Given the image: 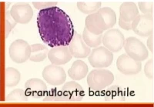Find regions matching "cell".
Here are the masks:
<instances>
[{
  "mask_svg": "<svg viewBox=\"0 0 154 107\" xmlns=\"http://www.w3.org/2000/svg\"><path fill=\"white\" fill-rule=\"evenodd\" d=\"M116 23V12L111 8L103 7L86 17L85 28L95 35H100L106 30L113 27Z\"/></svg>",
  "mask_w": 154,
  "mask_h": 107,
  "instance_id": "obj_2",
  "label": "cell"
},
{
  "mask_svg": "<svg viewBox=\"0 0 154 107\" xmlns=\"http://www.w3.org/2000/svg\"><path fill=\"white\" fill-rule=\"evenodd\" d=\"M5 85L8 87L17 86L20 80V72L16 69L9 67L5 69Z\"/></svg>",
  "mask_w": 154,
  "mask_h": 107,
  "instance_id": "obj_22",
  "label": "cell"
},
{
  "mask_svg": "<svg viewBox=\"0 0 154 107\" xmlns=\"http://www.w3.org/2000/svg\"><path fill=\"white\" fill-rule=\"evenodd\" d=\"M123 47L126 55L137 61H143L149 55L145 45L136 37H129L125 39Z\"/></svg>",
  "mask_w": 154,
  "mask_h": 107,
  "instance_id": "obj_4",
  "label": "cell"
},
{
  "mask_svg": "<svg viewBox=\"0 0 154 107\" xmlns=\"http://www.w3.org/2000/svg\"><path fill=\"white\" fill-rule=\"evenodd\" d=\"M5 20H6V36H7V35H9V32H11V30L14 28L16 23L14 21V20L12 19L9 12H7V13H6V18H5Z\"/></svg>",
  "mask_w": 154,
  "mask_h": 107,
  "instance_id": "obj_28",
  "label": "cell"
},
{
  "mask_svg": "<svg viewBox=\"0 0 154 107\" xmlns=\"http://www.w3.org/2000/svg\"><path fill=\"white\" fill-rule=\"evenodd\" d=\"M132 29L140 36H149L153 34L154 20L152 15H139L132 23Z\"/></svg>",
  "mask_w": 154,
  "mask_h": 107,
  "instance_id": "obj_8",
  "label": "cell"
},
{
  "mask_svg": "<svg viewBox=\"0 0 154 107\" xmlns=\"http://www.w3.org/2000/svg\"><path fill=\"white\" fill-rule=\"evenodd\" d=\"M61 91L66 102H79L85 96L82 86L74 81L66 83Z\"/></svg>",
  "mask_w": 154,
  "mask_h": 107,
  "instance_id": "obj_13",
  "label": "cell"
},
{
  "mask_svg": "<svg viewBox=\"0 0 154 107\" xmlns=\"http://www.w3.org/2000/svg\"><path fill=\"white\" fill-rule=\"evenodd\" d=\"M140 11L145 15H152L154 10L153 1H140L139 2Z\"/></svg>",
  "mask_w": 154,
  "mask_h": 107,
  "instance_id": "obj_25",
  "label": "cell"
},
{
  "mask_svg": "<svg viewBox=\"0 0 154 107\" xmlns=\"http://www.w3.org/2000/svg\"><path fill=\"white\" fill-rule=\"evenodd\" d=\"M48 58L53 65L60 66L67 63L72 59L68 46H56L48 53Z\"/></svg>",
  "mask_w": 154,
  "mask_h": 107,
  "instance_id": "obj_14",
  "label": "cell"
},
{
  "mask_svg": "<svg viewBox=\"0 0 154 107\" xmlns=\"http://www.w3.org/2000/svg\"><path fill=\"white\" fill-rule=\"evenodd\" d=\"M106 101L109 102H121L125 99L124 92L119 86H112L106 92Z\"/></svg>",
  "mask_w": 154,
  "mask_h": 107,
  "instance_id": "obj_21",
  "label": "cell"
},
{
  "mask_svg": "<svg viewBox=\"0 0 154 107\" xmlns=\"http://www.w3.org/2000/svg\"><path fill=\"white\" fill-rule=\"evenodd\" d=\"M102 42L104 47L112 53H118L124 46L125 38L122 32L117 29L107 30L103 35Z\"/></svg>",
  "mask_w": 154,
  "mask_h": 107,
  "instance_id": "obj_6",
  "label": "cell"
},
{
  "mask_svg": "<svg viewBox=\"0 0 154 107\" xmlns=\"http://www.w3.org/2000/svg\"><path fill=\"white\" fill-rule=\"evenodd\" d=\"M147 46L149 50H151L152 53H153V34L149 36V39L147 40Z\"/></svg>",
  "mask_w": 154,
  "mask_h": 107,
  "instance_id": "obj_29",
  "label": "cell"
},
{
  "mask_svg": "<svg viewBox=\"0 0 154 107\" xmlns=\"http://www.w3.org/2000/svg\"><path fill=\"white\" fill-rule=\"evenodd\" d=\"M16 23L26 24L29 23L33 16V11L29 4L26 2H19L12 5L9 12Z\"/></svg>",
  "mask_w": 154,
  "mask_h": 107,
  "instance_id": "obj_9",
  "label": "cell"
},
{
  "mask_svg": "<svg viewBox=\"0 0 154 107\" xmlns=\"http://www.w3.org/2000/svg\"><path fill=\"white\" fill-rule=\"evenodd\" d=\"M26 94L35 99H40L46 96L47 86L39 79H30L25 84Z\"/></svg>",
  "mask_w": 154,
  "mask_h": 107,
  "instance_id": "obj_15",
  "label": "cell"
},
{
  "mask_svg": "<svg viewBox=\"0 0 154 107\" xmlns=\"http://www.w3.org/2000/svg\"><path fill=\"white\" fill-rule=\"evenodd\" d=\"M139 16L137 5L133 2H124L119 8V20L123 23L132 24L133 20Z\"/></svg>",
  "mask_w": 154,
  "mask_h": 107,
  "instance_id": "obj_16",
  "label": "cell"
},
{
  "mask_svg": "<svg viewBox=\"0 0 154 107\" xmlns=\"http://www.w3.org/2000/svg\"><path fill=\"white\" fill-rule=\"evenodd\" d=\"M154 62L153 60H150L144 67V73L149 79H152L154 76Z\"/></svg>",
  "mask_w": 154,
  "mask_h": 107,
  "instance_id": "obj_27",
  "label": "cell"
},
{
  "mask_svg": "<svg viewBox=\"0 0 154 107\" xmlns=\"http://www.w3.org/2000/svg\"><path fill=\"white\" fill-rule=\"evenodd\" d=\"M29 97L26 94V92L21 89H17L8 94L6 101L8 102H27Z\"/></svg>",
  "mask_w": 154,
  "mask_h": 107,
  "instance_id": "obj_24",
  "label": "cell"
},
{
  "mask_svg": "<svg viewBox=\"0 0 154 107\" xmlns=\"http://www.w3.org/2000/svg\"><path fill=\"white\" fill-rule=\"evenodd\" d=\"M114 75L107 69H94L89 72L87 76V83L89 89L94 91H101L112 84Z\"/></svg>",
  "mask_w": 154,
  "mask_h": 107,
  "instance_id": "obj_3",
  "label": "cell"
},
{
  "mask_svg": "<svg viewBox=\"0 0 154 107\" xmlns=\"http://www.w3.org/2000/svg\"><path fill=\"white\" fill-rule=\"evenodd\" d=\"M118 70L125 75H135L141 71L142 64L141 62L133 60L126 54L119 56L116 61Z\"/></svg>",
  "mask_w": 154,
  "mask_h": 107,
  "instance_id": "obj_11",
  "label": "cell"
},
{
  "mask_svg": "<svg viewBox=\"0 0 154 107\" xmlns=\"http://www.w3.org/2000/svg\"><path fill=\"white\" fill-rule=\"evenodd\" d=\"M88 66L85 62L75 60L68 71L69 76L73 80H81L84 79L88 73Z\"/></svg>",
  "mask_w": 154,
  "mask_h": 107,
  "instance_id": "obj_17",
  "label": "cell"
},
{
  "mask_svg": "<svg viewBox=\"0 0 154 107\" xmlns=\"http://www.w3.org/2000/svg\"><path fill=\"white\" fill-rule=\"evenodd\" d=\"M43 102H66L65 97L63 96V94L61 90H59L57 89H53L49 90V92H46V96L43 99Z\"/></svg>",
  "mask_w": 154,
  "mask_h": 107,
  "instance_id": "obj_23",
  "label": "cell"
},
{
  "mask_svg": "<svg viewBox=\"0 0 154 107\" xmlns=\"http://www.w3.org/2000/svg\"><path fill=\"white\" fill-rule=\"evenodd\" d=\"M57 2L56 1H32L34 7L39 10L56 6Z\"/></svg>",
  "mask_w": 154,
  "mask_h": 107,
  "instance_id": "obj_26",
  "label": "cell"
},
{
  "mask_svg": "<svg viewBox=\"0 0 154 107\" xmlns=\"http://www.w3.org/2000/svg\"><path fill=\"white\" fill-rule=\"evenodd\" d=\"M68 47L72 56L75 58H86L91 53V49L86 46L82 39V35L76 32L74 33L73 37L70 43L69 44Z\"/></svg>",
  "mask_w": 154,
  "mask_h": 107,
  "instance_id": "obj_12",
  "label": "cell"
},
{
  "mask_svg": "<svg viewBox=\"0 0 154 107\" xmlns=\"http://www.w3.org/2000/svg\"><path fill=\"white\" fill-rule=\"evenodd\" d=\"M31 46L29 60L32 62L38 63L46 59L49 53V49L46 46L42 44H33Z\"/></svg>",
  "mask_w": 154,
  "mask_h": 107,
  "instance_id": "obj_18",
  "label": "cell"
},
{
  "mask_svg": "<svg viewBox=\"0 0 154 107\" xmlns=\"http://www.w3.org/2000/svg\"><path fill=\"white\" fill-rule=\"evenodd\" d=\"M42 76L46 83L52 86H60L66 80L65 70L59 66L49 65L45 67L42 71Z\"/></svg>",
  "mask_w": 154,
  "mask_h": 107,
  "instance_id": "obj_10",
  "label": "cell"
},
{
  "mask_svg": "<svg viewBox=\"0 0 154 107\" xmlns=\"http://www.w3.org/2000/svg\"><path fill=\"white\" fill-rule=\"evenodd\" d=\"M112 61L113 54L104 46L95 48L89 54V63L94 68L108 67L112 64Z\"/></svg>",
  "mask_w": 154,
  "mask_h": 107,
  "instance_id": "obj_5",
  "label": "cell"
},
{
  "mask_svg": "<svg viewBox=\"0 0 154 107\" xmlns=\"http://www.w3.org/2000/svg\"><path fill=\"white\" fill-rule=\"evenodd\" d=\"M77 7L80 12L85 14H93L96 12L101 7L100 1H79L77 2Z\"/></svg>",
  "mask_w": 154,
  "mask_h": 107,
  "instance_id": "obj_19",
  "label": "cell"
},
{
  "mask_svg": "<svg viewBox=\"0 0 154 107\" xmlns=\"http://www.w3.org/2000/svg\"><path fill=\"white\" fill-rule=\"evenodd\" d=\"M31 46L26 41L17 39L11 44L9 53L11 60L16 63H23L29 60Z\"/></svg>",
  "mask_w": 154,
  "mask_h": 107,
  "instance_id": "obj_7",
  "label": "cell"
},
{
  "mask_svg": "<svg viewBox=\"0 0 154 107\" xmlns=\"http://www.w3.org/2000/svg\"><path fill=\"white\" fill-rule=\"evenodd\" d=\"M37 26L42 42L52 48L69 46L75 33L70 17L57 6L39 11Z\"/></svg>",
  "mask_w": 154,
  "mask_h": 107,
  "instance_id": "obj_1",
  "label": "cell"
},
{
  "mask_svg": "<svg viewBox=\"0 0 154 107\" xmlns=\"http://www.w3.org/2000/svg\"><path fill=\"white\" fill-rule=\"evenodd\" d=\"M82 38L86 43V46L89 48H97L102 42L103 34L95 35L92 32H89L86 28L83 29Z\"/></svg>",
  "mask_w": 154,
  "mask_h": 107,
  "instance_id": "obj_20",
  "label": "cell"
}]
</instances>
